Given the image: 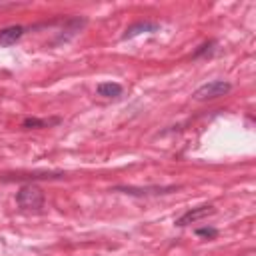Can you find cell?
<instances>
[{"label": "cell", "mask_w": 256, "mask_h": 256, "mask_svg": "<svg viewBox=\"0 0 256 256\" xmlns=\"http://www.w3.org/2000/svg\"><path fill=\"white\" fill-rule=\"evenodd\" d=\"M230 92H232V84L230 82H226V80H212V82L202 84L194 92V100H198V102L216 100V98H222V96H226Z\"/></svg>", "instance_id": "obj_1"}, {"label": "cell", "mask_w": 256, "mask_h": 256, "mask_svg": "<svg viewBox=\"0 0 256 256\" xmlns=\"http://www.w3.org/2000/svg\"><path fill=\"white\" fill-rule=\"evenodd\" d=\"M16 202L20 208L24 210H42L44 206V192L36 186V184H26L20 188Z\"/></svg>", "instance_id": "obj_2"}, {"label": "cell", "mask_w": 256, "mask_h": 256, "mask_svg": "<svg viewBox=\"0 0 256 256\" xmlns=\"http://www.w3.org/2000/svg\"><path fill=\"white\" fill-rule=\"evenodd\" d=\"M116 192H124L130 196H160V194H170L176 192L178 186H148V188H134V186H116Z\"/></svg>", "instance_id": "obj_3"}, {"label": "cell", "mask_w": 256, "mask_h": 256, "mask_svg": "<svg viewBox=\"0 0 256 256\" xmlns=\"http://www.w3.org/2000/svg\"><path fill=\"white\" fill-rule=\"evenodd\" d=\"M214 212H216L214 206L192 208V210H188L186 214H182V216L176 220V226H188V224H194V222H198V220H202V218H206V216H212Z\"/></svg>", "instance_id": "obj_4"}, {"label": "cell", "mask_w": 256, "mask_h": 256, "mask_svg": "<svg viewBox=\"0 0 256 256\" xmlns=\"http://www.w3.org/2000/svg\"><path fill=\"white\" fill-rule=\"evenodd\" d=\"M160 30V24L156 22H136L132 26L126 28V32L122 34V40H130V38H136L138 34H144V32H158Z\"/></svg>", "instance_id": "obj_5"}, {"label": "cell", "mask_w": 256, "mask_h": 256, "mask_svg": "<svg viewBox=\"0 0 256 256\" xmlns=\"http://www.w3.org/2000/svg\"><path fill=\"white\" fill-rule=\"evenodd\" d=\"M24 26H8V28H2L0 30V44L2 46H12L16 44L22 36H24Z\"/></svg>", "instance_id": "obj_6"}, {"label": "cell", "mask_w": 256, "mask_h": 256, "mask_svg": "<svg viewBox=\"0 0 256 256\" xmlns=\"http://www.w3.org/2000/svg\"><path fill=\"white\" fill-rule=\"evenodd\" d=\"M96 92H98V96H104V98H120L122 86L118 82H102V84H98Z\"/></svg>", "instance_id": "obj_7"}, {"label": "cell", "mask_w": 256, "mask_h": 256, "mask_svg": "<svg viewBox=\"0 0 256 256\" xmlns=\"http://www.w3.org/2000/svg\"><path fill=\"white\" fill-rule=\"evenodd\" d=\"M60 122V118H52V120H38V118H26L24 122H22V126L24 128H46V126H52V124H58Z\"/></svg>", "instance_id": "obj_8"}, {"label": "cell", "mask_w": 256, "mask_h": 256, "mask_svg": "<svg viewBox=\"0 0 256 256\" xmlns=\"http://www.w3.org/2000/svg\"><path fill=\"white\" fill-rule=\"evenodd\" d=\"M196 234L202 236V238H210V240H212V238L218 236V230H216V228H198Z\"/></svg>", "instance_id": "obj_9"}, {"label": "cell", "mask_w": 256, "mask_h": 256, "mask_svg": "<svg viewBox=\"0 0 256 256\" xmlns=\"http://www.w3.org/2000/svg\"><path fill=\"white\" fill-rule=\"evenodd\" d=\"M214 46V42H208V44H204V46H200V50H196L194 52V58H200L202 54H206V52H210V48Z\"/></svg>", "instance_id": "obj_10"}]
</instances>
